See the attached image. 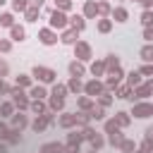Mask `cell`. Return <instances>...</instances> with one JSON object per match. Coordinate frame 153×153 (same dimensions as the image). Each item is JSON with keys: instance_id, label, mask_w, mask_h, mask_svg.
<instances>
[{"instance_id": "cell-1", "label": "cell", "mask_w": 153, "mask_h": 153, "mask_svg": "<svg viewBox=\"0 0 153 153\" xmlns=\"http://www.w3.org/2000/svg\"><path fill=\"white\" fill-rule=\"evenodd\" d=\"M33 74L41 79V81H55V72L53 69H48V67H33Z\"/></svg>"}, {"instance_id": "cell-2", "label": "cell", "mask_w": 153, "mask_h": 153, "mask_svg": "<svg viewBox=\"0 0 153 153\" xmlns=\"http://www.w3.org/2000/svg\"><path fill=\"white\" fill-rule=\"evenodd\" d=\"M67 24V17L57 10V12H50V26H55V29H62Z\"/></svg>"}, {"instance_id": "cell-3", "label": "cell", "mask_w": 153, "mask_h": 153, "mask_svg": "<svg viewBox=\"0 0 153 153\" xmlns=\"http://www.w3.org/2000/svg\"><path fill=\"white\" fill-rule=\"evenodd\" d=\"M134 115H136V117H148V115H153V105H148V103H139V105L134 108Z\"/></svg>"}, {"instance_id": "cell-4", "label": "cell", "mask_w": 153, "mask_h": 153, "mask_svg": "<svg viewBox=\"0 0 153 153\" xmlns=\"http://www.w3.org/2000/svg\"><path fill=\"white\" fill-rule=\"evenodd\" d=\"M57 38H55V33L53 31H48V29H43L41 31V43H45V45H53Z\"/></svg>"}, {"instance_id": "cell-5", "label": "cell", "mask_w": 153, "mask_h": 153, "mask_svg": "<svg viewBox=\"0 0 153 153\" xmlns=\"http://www.w3.org/2000/svg\"><path fill=\"white\" fill-rule=\"evenodd\" d=\"M88 55H91L88 45H86V43H79V45H76V57H79V60H88Z\"/></svg>"}, {"instance_id": "cell-6", "label": "cell", "mask_w": 153, "mask_h": 153, "mask_svg": "<svg viewBox=\"0 0 153 153\" xmlns=\"http://www.w3.org/2000/svg\"><path fill=\"white\" fill-rule=\"evenodd\" d=\"M86 93H88V96L100 93V84H98V81H88V84H86Z\"/></svg>"}, {"instance_id": "cell-7", "label": "cell", "mask_w": 153, "mask_h": 153, "mask_svg": "<svg viewBox=\"0 0 153 153\" xmlns=\"http://www.w3.org/2000/svg\"><path fill=\"white\" fill-rule=\"evenodd\" d=\"M141 60H146V62H153V45H146V48L141 50Z\"/></svg>"}, {"instance_id": "cell-8", "label": "cell", "mask_w": 153, "mask_h": 153, "mask_svg": "<svg viewBox=\"0 0 153 153\" xmlns=\"http://www.w3.org/2000/svg\"><path fill=\"white\" fill-rule=\"evenodd\" d=\"M112 17H115L117 22H127V10H124V7H117V10L112 12Z\"/></svg>"}, {"instance_id": "cell-9", "label": "cell", "mask_w": 153, "mask_h": 153, "mask_svg": "<svg viewBox=\"0 0 153 153\" xmlns=\"http://www.w3.org/2000/svg\"><path fill=\"white\" fill-rule=\"evenodd\" d=\"M60 151H62L60 143H45L43 146V153H60Z\"/></svg>"}, {"instance_id": "cell-10", "label": "cell", "mask_w": 153, "mask_h": 153, "mask_svg": "<svg viewBox=\"0 0 153 153\" xmlns=\"http://www.w3.org/2000/svg\"><path fill=\"white\" fill-rule=\"evenodd\" d=\"M72 26H74L76 31H81V29H84V17H79V14H74V17H72Z\"/></svg>"}, {"instance_id": "cell-11", "label": "cell", "mask_w": 153, "mask_h": 153, "mask_svg": "<svg viewBox=\"0 0 153 153\" xmlns=\"http://www.w3.org/2000/svg\"><path fill=\"white\" fill-rule=\"evenodd\" d=\"M12 38L14 41H24V29L22 26H12Z\"/></svg>"}, {"instance_id": "cell-12", "label": "cell", "mask_w": 153, "mask_h": 153, "mask_svg": "<svg viewBox=\"0 0 153 153\" xmlns=\"http://www.w3.org/2000/svg\"><path fill=\"white\" fill-rule=\"evenodd\" d=\"M69 72H72L74 76H81V74H84V67H81L79 62H72V65H69Z\"/></svg>"}, {"instance_id": "cell-13", "label": "cell", "mask_w": 153, "mask_h": 153, "mask_svg": "<svg viewBox=\"0 0 153 153\" xmlns=\"http://www.w3.org/2000/svg\"><path fill=\"white\" fill-rule=\"evenodd\" d=\"M14 103H17L19 108H26V98L22 96V91H14Z\"/></svg>"}, {"instance_id": "cell-14", "label": "cell", "mask_w": 153, "mask_h": 153, "mask_svg": "<svg viewBox=\"0 0 153 153\" xmlns=\"http://www.w3.org/2000/svg\"><path fill=\"white\" fill-rule=\"evenodd\" d=\"M129 122V117H127V112H117V117H115V124H120V127H124Z\"/></svg>"}, {"instance_id": "cell-15", "label": "cell", "mask_w": 153, "mask_h": 153, "mask_svg": "<svg viewBox=\"0 0 153 153\" xmlns=\"http://www.w3.org/2000/svg\"><path fill=\"white\" fill-rule=\"evenodd\" d=\"M50 105L57 110V108H62V105H65V98H60V96H53V98H50Z\"/></svg>"}, {"instance_id": "cell-16", "label": "cell", "mask_w": 153, "mask_h": 153, "mask_svg": "<svg viewBox=\"0 0 153 153\" xmlns=\"http://www.w3.org/2000/svg\"><path fill=\"white\" fill-rule=\"evenodd\" d=\"M141 22H143V26H151L153 24V12H143L141 14Z\"/></svg>"}, {"instance_id": "cell-17", "label": "cell", "mask_w": 153, "mask_h": 153, "mask_svg": "<svg viewBox=\"0 0 153 153\" xmlns=\"http://www.w3.org/2000/svg\"><path fill=\"white\" fill-rule=\"evenodd\" d=\"M74 38H76V33H74V31H67V33L62 36V43H74Z\"/></svg>"}, {"instance_id": "cell-18", "label": "cell", "mask_w": 153, "mask_h": 153, "mask_svg": "<svg viewBox=\"0 0 153 153\" xmlns=\"http://www.w3.org/2000/svg\"><path fill=\"white\" fill-rule=\"evenodd\" d=\"M108 67H110V69H117V67H120V60H117V55H110V60H108Z\"/></svg>"}, {"instance_id": "cell-19", "label": "cell", "mask_w": 153, "mask_h": 153, "mask_svg": "<svg viewBox=\"0 0 153 153\" xmlns=\"http://www.w3.org/2000/svg\"><path fill=\"white\" fill-rule=\"evenodd\" d=\"M31 96H33V98H43V96H45V88H43V86H36V88L31 91Z\"/></svg>"}, {"instance_id": "cell-20", "label": "cell", "mask_w": 153, "mask_h": 153, "mask_svg": "<svg viewBox=\"0 0 153 153\" xmlns=\"http://www.w3.org/2000/svg\"><path fill=\"white\" fill-rule=\"evenodd\" d=\"M14 127H19V129L26 127V117H24V115H17V117H14Z\"/></svg>"}, {"instance_id": "cell-21", "label": "cell", "mask_w": 153, "mask_h": 153, "mask_svg": "<svg viewBox=\"0 0 153 153\" xmlns=\"http://www.w3.org/2000/svg\"><path fill=\"white\" fill-rule=\"evenodd\" d=\"M110 143H112V146H120V143H122V136L117 134V129H115V134H110Z\"/></svg>"}, {"instance_id": "cell-22", "label": "cell", "mask_w": 153, "mask_h": 153, "mask_svg": "<svg viewBox=\"0 0 153 153\" xmlns=\"http://www.w3.org/2000/svg\"><path fill=\"white\" fill-rule=\"evenodd\" d=\"M0 24L2 26H12V14H2L0 17Z\"/></svg>"}, {"instance_id": "cell-23", "label": "cell", "mask_w": 153, "mask_h": 153, "mask_svg": "<svg viewBox=\"0 0 153 153\" xmlns=\"http://www.w3.org/2000/svg\"><path fill=\"white\" fill-rule=\"evenodd\" d=\"M69 91H81V84H79V79H76V76L69 81Z\"/></svg>"}, {"instance_id": "cell-24", "label": "cell", "mask_w": 153, "mask_h": 153, "mask_svg": "<svg viewBox=\"0 0 153 153\" xmlns=\"http://www.w3.org/2000/svg\"><path fill=\"white\" fill-rule=\"evenodd\" d=\"M65 93H67V88H65V86H55V88H53V96H60V98H65Z\"/></svg>"}, {"instance_id": "cell-25", "label": "cell", "mask_w": 153, "mask_h": 153, "mask_svg": "<svg viewBox=\"0 0 153 153\" xmlns=\"http://www.w3.org/2000/svg\"><path fill=\"white\" fill-rule=\"evenodd\" d=\"M103 69H105V65H103V62H96V65L91 67V72H93V74H100Z\"/></svg>"}, {"instance_id": "cell-26", "label": "cell", "mask_w": 153, "mask_h": 153, "mask_svg": "<svg viewBox=\"0 0 153 153\" xmlns=\"http://www.w3.org/2000/svg\"><path fill=\"white\" fill-rule=\"evenodd\" d=\"M86 14H88V17L96 14V5H93V2H86Z\"/></svg>"}, {"instance_id": "cell-27", "label": "cell", "mask_w": 153, "mask_h": 153, "mask_svg": "<svg viewBox=\"0 0 153 153\" xmlns=\"http://www.w3.org/2000/svg\"><path fill=\"white\" fill-rule=\"evenodd\" d=\"M36 7H31V10H26V17H29V22H36Z\"/></svg>"}, {"instance_id": "cell-28", "label": "cell", "mask_w": 153, "mask_h": 153, "mask_svg": "<svg viewBox=\"0 0 153 153\" xmlns=\"http://www.w3.org/2000/svg\"><path fill=\"white\" fill-rule=\"evenodd\" d=\"M0 112H2V115H10V112H12V105H10V103H2V105H0Z\"/></svg>"}, {"instance_id": "cell-29", "label": "cell", "mask_w": 153, "mask_h": 153, "mask_svg": "<svg viewBox=\"0 0 153 153\" xmlns=\"http://www.w3.org/2000/svg\"><path fill=\"white\" fill-rule=\"evenodd\" d=\"M127 81H129V84H131V86H134V84H139V74H136V72H131V74H129V79H127Z\"/></svg>"}, {"instance_id": "cell-30", "label": "cell", "mask_w": 153, "mask_h": 153, "mask_svg": "<svg viewBox=\"0 0 153 153\" xmlns=\"http://www.w3.org/2000/svg\"><path fill=\"white\" fill-rule=\"evenodd\" d=\"M17 84H19V86H29V76H26V74H22V76L17 79Z\"/></svg>"}, {"instance_id": "cell-31", "label": "cell", "mask_w": 153, "mask_h": 153, "mask_svg": "<svg viewBox=\"0 0 153 153\" xmlns=\"http://www.w3.org/2000/svg\"><path fill=\"white\" fill-rule=\"evenodd\" d=\"M7 139H10V143H17V141H19V131H10Z\"/></svg>"}, {"instance_id": "cell-32", "label": "cell", "mask_w": 153, "mask_h": 153, "mask_svg": "<svg viewBox=\"0 0 153 153\" xmlns=\"http://www.w3.org/2000/svg\"><path fill=\"white\" fill-rule=\"evenodd\" d=\"M14 10H26V0H14Z\"/></svg>"}, {"instance_id": "cell-33", "label": "cell", "mask_w": 153, "mask_h": 153, "mask_svg": "<svg viewBox=\"0 0 153 153\" xmlns=\"http://www.w3.org/2000/svg\"><path fill=\"white\" fill-rule=\"evenodd\" d=\"M91 117H96V120H100V117H103V110H100V108H93V112H91Z\"/></svg>"}, {"instance_id": "cell-34", "label": "cell", "mask_w": 153, "mask_h": 153, "mask_svg": "<svg viewBox=\"0 0 153 153\" xmlns=\"http://www.w3.org/2000/svg\"><path fill=\"white\" fill-rule=\"evenodd\" d=\"M120 146H122V148H124V151H134V143H131V141H122V143H120Z\"/></svg>"}, {"instance_id": "cell-35", "label": "cell", "mask_w": 153, "mask_h": 153, "mask_svg": "<svg viewBox=\"0 0 153 153\" xmlns=\"http://www.w3.org/2000/svg\"><path fill=\"white\" fill-rule=\"evenodd\" d=\"M98 29H100V31H110V22H100Z\"/></svg>"}, {"instance_id": "cell-36", "label": "cell", "mask_w": 153, "mask_h": 153, "mask_svg": "<svg viewBox=\"0 0 153 153\" xmlns=\"http://www.w3.org/2000/svg\"><path fill=\"white\" fill-rule=\"evenodd\" d=\"M7 134H10V131H7V127H5V124H2V122H0V139H5V136H7Z\"/></svg>"}, {"instance_id": "cell-37", "label": "cell", "mask_w": 153, "mask_h": 153, "mask_svg": "<svg viewBox=\"0 0 153 153\" xmlns=\"http://www.w3.org/2000/svg\"><path fill=\"white\" fill-rule=\"evenodd\" d=\"M141 74H153V67H151V65H146V67H141Z\"/></svg>"}, {"instance_id": "cell-38", "label": "cell", "mask_w": 153, "mask_h": 153, "mask_svg": "<svg viewBox=\"0 0 153 153\" xmlns=\"http://www.w3.org/2000/svg\"><path fill=\"white\" fill-rule=\"evenodd\" d=\"M143 38H146V41H153V31L146 29V31H143Z\"/></svg>"}, {"instance_id": "cell-39", "label": "cell", "mask_w": 153, "mask_h": 153, "mask_svg": "<svg viewBox=\"0 0 153 153\" xmlns=\"http://www.w3.org/2000/svg\"><path fill=\"white\" fill-rule=\"evenodd\" d=\"M33 112H43V105H41V103H38V100H36V103H33Z\"/></svg>"}, {"instance_id": "cell-40", "label": "cell", "mask_w": 153, "mask_h": 153, "mask_svg": "<svg viewBox=\"0 0 153 153\" xmlns=\"http://www.w3.org/2000/svg\"><path fill=\"white\" fill-rule=\"evenodd\" d=\"M146 139H148V141H153V127H151V129H146Z\"/></svg>"}, {"instance_id": "cell-41", "label": "cell", "mask_w": 153, "mask_h": 153, "mask_svg": "<svg viewBox=\"0 0 153 153\" xmlns=\"http://www.w3.org/2000/svg\"><path fill=\"white\" fill-rule=\"evenodd\" d=\"M139 2H141L143 7H151V5H153V0H139Z\"/></svg>"}, {"instance_id": "cell-42", "label": "cell", "mask_w": 153, "mask_h": 153, "mask_svg": "<svg viewBox=\"0 0 153 153\" xmlns=\"http://www.w3.org/2000/svg\"><path fill=\"white\" fill-rule=\"evenodd\" d=\"M29 2H31L33 7H41V5H43V0H29Z\"/></svg>"}, {"instance_id": "cell-43", "label": "cell", "mask_w": 153, "mask_h": 153, "mask_svg": "<svg viewBox=\"0 0 153 153\" xmlns=\"http://www.w3.org/2000/svg\"><path fill=\"white\" fill-rule=\"evenodd\" d=\"M5 91H7V86H5V84H0V93H5Z\"/></svg>"}, {"instance_id": "cell-44", "label": "cell", "mask_w": 153, "mask_h": 153, "mask_svg": "<svg viewBox=\"0 0 153 153\" xmlns=\"http://www.w3.org/2000/svg\"><path fill=\"white\" fill-rule=\"evenodd\" d=\"M0 153H7V148H5V146H2V143H0Z\"/></svg>"}, {"instance_id": "cell-45", "label": "cell", "mask_w": 153, "mask_h": 153, "mask_svg": "<svg viewBox=\"0 0 153 153\" xmlns=\"http://www.w3.org/2000/svg\"><path fill=\"white\" fill-rule=\"evenodd\" d=\"M0 5H5V0H0Z\"/></svg>"}]
</instances>
